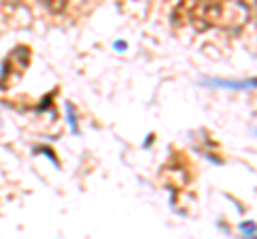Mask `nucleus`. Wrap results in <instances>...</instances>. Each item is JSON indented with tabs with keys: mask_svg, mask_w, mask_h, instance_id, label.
I'll use <instances>...</instances> for the list:
<instances>
[{
	"mask_svg": "<svg viewBox=\"0 0 257 239\" xmlns=\"http://www.w3.org/2000/svg\"><path fill=\"white\" fill-rule=\"evenodd\" d=\"M67 2L69 0H41V4L54 15H60L64 9H67Z\"/></svg>",
	"mask_w": 257,
	"mask_h": 239,
	"instance_id": "obj_1",
	"label": "nucleus"
}]
</instances>
